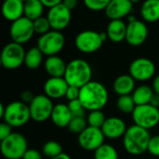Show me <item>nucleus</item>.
<instances>
[{"label": "nucleus", "mask_w": 159, "mask_h": 159, "mask_svg": "<svg viewBox=\"0 0 159 159\" xmlns=\"http://www.w3.org/2000/svg\"><path fill=\"white\" fill-rule=\"evenodd\" d=\"M109 100V93L106 87L98 81H90L80 88L79 101L84 108L90 112L102 110Z\"/></svg>", "instance_id": "f257e3e1"}, {"label": "nucleus", "mask_w": 159, "mask_h": 159, "mask_svg": "<svg viewBox=\"0 0 159 159\" xmlns=\"http://www.w3.org/2000/svg\"><path fill=\"white\" fill-rule=\"evenodd\" d=\"M151 135L149 130L137 125L128 128L123 136L125 151L131 156H141L147 152Z\"/></svg>", "instance_id": "f03ea898"}, {"label": "nucleus", "mask_w": 159, "mask_h": 159, "mask_svg": "<svg viewBox=\"0 0 159 159\" xmlns=\"http://www.w3.org/2000/svg\"><path fill=\"white\" fill-rule=\"evenodd\" d=\"M69 86L82 88L91 81L92 68L90 64L82 59H75L67 63L63 76Z\"/></svg>", "instance_id": "7ed1b4c3"}, {"label": "nucleus", "mask_w": 159, "mask_h": 159, "mask_svg": "<svg viewBox=\"0 0 159 159\" xmlns=\"http://www.w3.org/2000/svg\"><path fill=\"white\" fill-rule=\"evenodd\" d=\"M107 39V34L104 32L99 33L93 30H85L75 36V46L80 52L91 54L98 51Z\"/></svg>", "instance_id": "20e7f679"}, {"label": "nucleus", "mask_w": 159, "mask_h": 159, "mask_svg": "<svg viewBox=\"0 0 159 159\" xmlns=\"http://www.w3.org/2000/svg\"><path fill=\"white\" fill-rule=\"evenodd\" d=\"M27 150V140L19 132H12L0 143L1 155L6 159H22Z\"/></svg>", "instance_id": "39448f33"}, {"label": "nucleus", "mask_w": 159, "mask_h": 159, "mask_svg": "<svg viewBox=\"0 0 159 159\" xmlns=\"http://www.w3.org/2000/svg\"><path fill=\"white\" fill-rule=\"evenodd\" d=\"M31 118L29 104L21 101H15L6 105L5 115L2 120L12 128H20L25 126Z\"/></svg>", "instance_id": "423d86ee"}, {"label": "nucleus", "mask_w": 159, "mask_h": 159, "mask_svg": "<svg viewBox=\"0 0 159 159\" xmlns=\"http://www.w3.org/2000/svg\"><path fill=\"white\" fill-rule=\"evenodd\" d=\"M25 49L21 44L16 42L7 43L2 49L0 61L7 70H15L24 64Z\"/></svg>", "instance_id": "0eeeda50"}, {"label": "nucleus", "mask_w": 159, "mask_h": 159, "mask_svg": "<svg viewBox=\"0 0 159 159\" xmlns=\"http://www.w3.org/2000/svg\"><path fill=\"white\" fill-rule=\"evenodd\" d=\"M65 45V37L61 31L50 30L49 32L39 36L36 47L42 53L48 57L58 55Z\"/></svg>", "instance_id": "6e6552de"}, {"label": "nucleus", "mask_w": 159, "mask_h": 159, "mask_svg": "<svg viewBox=\"0 0 159 159\" xmlns=\"http://www.w3.org/2000/svg\"><path fill=\"white\" fill-rule=\"evenodd\" d=\"M131 116L135 125L148 130L159 124V108L150 103L137 105Z\"/></svg>", "instance_id": "1a4fd4ad"}, {"label": "nucleus", "mask_w": 159, "mask_h": 159, "mask_svg": "<svg viewBox=\"0 0 159 159\" xmlns=\"http://www.w3.org/2000/svg\"><path fill=\"white\" fill-rule=\"evenodd\" d=\"M32 120L41 123L50 118L54 104L52 100L46 94H39L34 96L32 102L29 104Z\"/></svg>", "instance_id": "9d476101"}, {"label": "nucleus", "mask_w": 159, "mask_h": 159, "mask_svg": "<svg viewBox=\"0 0 159 159\" xmlns=\"http://www.w3.org/2000/svg\"><path fill=\"white\" fill-rule=\"evenodd\" d=\"M34 34L33 20L25 16L12 21L9 28V35L11 40L21 45L30 41Z\"/></svg>", "instance_id": "9b49d317"}, {"label": "nucleus", "mask_w": 159, "mask_h": 159, "mask_svg": "<svg viewBox=\"0 0 159 159\" xmlns=\"http://www.w3.org/2000/svg\"><path fill=\"white\" fill-rule=\"evenodd\" d=\"M105 136L102 129L88 126L80 134H78V145L86 151H95L104 143Z\"/></svg>", "instance_id": "f8f14e48"}, {"label": "nucleus", "mask_w": 159, "mask_h": 159, "mask_svg": "<svg viewBox=\"0 0 159 159\" xmlns=\"http://www.w3.org/2000/svg\"><path fill=\"white\" fill-rule=\"evenodd\" d=\"M129 75L140 82L148 81L156 75V65L148 58L135 59L129 65Z\"/></svg>", "instance_id": "ddd939ff"}, {"label": "nucleus", "mask_w": 159, "mask_h": 159, "mask_svg": "<svg viewBox=\"0 0 159 159\" xmlns=\"http://www.w3.org/2000/svg\"><path fill=\"white\" fill-rule=\"evenodd\" d=\"M47 18L52 30L62 31L67 28L71 22L72 10H70L61 3L49 8Z\"/></svg>", "instance_id": "4468645a"}, {"label": "nucleus", "mask_w": 159, "mask_h": 159, "mask_svg": "<svg viewBox=\"0 0 159 159\" xmlns=\"http://www.w3.org/2000/svg\"><path fill=\"white\" fill-rule=\"evenodd\" d=\"M148 27L146 23L140 20L128 22L126 41L131 47L142 46L148 37Z\"/></svg>", "instance_id": "2eb2a0df"}, {"label": "nucleus", "mask_w": 159, "mask_h": 159, "mask_svg": "<svg viewBox=\"0 0 159 159\" xmlns=\"http://www.w3.org/2000/svg\"><path fill=\"white\" fill-rule=\"evenodd\" d=\"M101 129L105 138L109 140H117L119 138H123L128 129L125 121L117 116L107 117Z\"/></svg>", "instance_id": "dca6fc26"}, {"label": "nucleus", "mask_w": 159, "mask_h": 159, "mask_svg": "<svg viewBox=\"0 0 159 159\" xmlns=\"http://www.w3.org/2000/svg\"><path fill=\"white\" fill-rule=\"evenodd\" d=\"M133 3L130 0H111L105 8L106 16L111 20H123L130 15Z\"/></svg>", "instance_id": "f3484780"}, {"label": "nucleus", "mask_w": 159, "mask_h": 159, "mask_svg": "<svg viewBox=\"0 0 159 159\" xmlns=\"http://www.w3.org/2000/svg\"><path fill=\"white\" fill-rule=\"evenodd\" d=\"M69 85L64 77H49L44 84V94L51 100L65 97Z\"/></svg>", "instance_id": "a211bd4d"}, {"label": "nucleus", "mask_w": 159, "mask_h": 159, "mask_svg": "<svg viewBox=\"0 0 159 159\" xmlns=\"http://www.w3.org/2000/svg\"><path fill=\"white\" fill-rule=\"evenodd\" d=\"M72 118H73V115L69 109L68 104L58 103L54 105L50 119L56 127L61 129L67 128Z\"/></svg>", "instance_id": "6ab92c4d"}, {"label": "nucleus", "mask_w": 159, "mask_h": 159, "mask_svg": "<svg viewBox=\"0 0 159 159\" xmlns=\"http://www.w3.org/2000/svg\"><path fill=\"white\" fill-rule=\"evenodd\" d=\"M127 26L128 24L123 20H111L105 32L107 38L114 43H121L126 40Z\"/></svg>", "instance_id": "aec40b11"}, {"label": "nucleus", "mask_w": 159, "mask_h": 159, "mask_svg": "<svg viewBox=\"0 0 159 159\" xmlns=\"http://www.w3.org/2000/svg\"><path fill=\"white\" fill-rule=\"evenodd\" d=\"M44 66L49 77H63L67 64L60 56L53 55L47 57V59L45 60Z\"/></svg>", "instance_id": "412c9836"}, {"label": "nucleus", "mask_w": 159, "mask_h": 159, "mask_svg": "<svg viewBox=\"0 0 159 159\" xmlns=\"http://www.w3.org/2000/svg\"><path fill=\"white\" fill-rule=\"evenodd\" d=\"M24 3L21 0H5L2 5V15L9 20L14 21L23 16Z\"/></svg>", "instance_id": "4be33fe9"}, {"label": "nucleus", "mask_w": 159, "mask_h": 159, "mask_svg": "<svg viewBox=\"0 0 159 159\" xmlns=\"http://www.w3.org/2000/svg\"><path fill=\"white\" fill-rule=\"evenodd\" d=\"M136 88V80L130 75H121L116 78L113 84L114 91L118 96L131 95Z\"/></svg>", "instance_id": "5701e85b"}, {"label": "nucleus", "mask_w": 159, "mask_h": 159, "mask_svg": "<svg viewBox=\"0 0 159 159\" xmlns=\"http://www.w3.org/2000/svg\"><path fill=\"white\" fill-rule=\"evenodd\" d=\"M141 15L146 22L159 20V0H145L141 7Z\"/></svg>", "instance_id": "b1692460"}, {"label": "nucleus", "mask_w": 159, "mask_h": 159, "mask_svg": "<svg viewBox=\"0 0 159 159\" xmlns=\"http://www.w3.org/2000/svg\"><path fill=\"white\" fill-rule=\"evenodd\" d=\"M155 94L152 87L148 85H141L135 88L131 96L136 103V105H143L148 104L151 102L153 95Z\"/></svg>", "instance_id": "393cba45"}, {"label": "nucleus", "mask_w": 159, "mask_h": 159, "mask_svg": "<svg viewBox=\"0 0 159 159\" xmlns=\"http://www.w3.org/2000/svg\"><path fill=\"white\" fill-rule=\"evenodd\" d=\"M45 55L42 53V51L37 48L34 47L28 49L25 53L24 58V65L27 69L30 70H35L40 67V65L43 62V57Z\"/></svg>", "instance_id": "a878e982"}, {"label": "nucleus", "mask_w": 159, "mask_h": 159, "mask_svg": "<svg viewBox=\"0 0 159 159\" xmlns=\"http://www.w3.org/2000/svg\"><path fill=\"white\" fill-rule=\"evenodd\" d=\"M44 8L45 7L40 0H28L24 2L23 16L34 20L43 16Z\"/></svg>", "instance_id": "bb28decb"}, {"label": "nucleus", "mask_w": 159, "mask_h": 159, "mask_svg": "<svg viewBox=\"0 0 159 159\" xmlns=\"http://www.w3.org/2000/svg\"><path fill=\"white\" fill-rule=\"evenodd\" d=\"M94 159H118V153L113 145L103 143L94 151Z\"/></svg>", "instance_id": "cd10ccee"}, {"label": "nucleus", "mask_w": 159, "mask_h": 159, "mask_svg": "<svg viewBox=\"0 0 159 159\" xmlns=\"http://www.w3.org/2000/svg\"><path fill=\"white\" fill-rule=\"evenodd\" d=\"M136 106L131 95L119 96L116 100V107L123 114H132Z\"/></svg>", "instance_id": "c85d7f7f"}, {"label": "nucleus", "mask_w": 159, "mask_h": 159, "mask_svg": "<svg viewBox=\"0 0 159 159\" xmlns=\"http://www.w3.org/2000/svg\"><path fill=\"white\" fill-rule=\"evenodd\" d=\"M42 153L48 158H53L63 153L62 146L60 143L56 141H48L44 143L42 147Z\"/></svg>", "instance_id": "c756f323"}, {"label": "nucleus", "mask_w": 159, "mask_h": 159, "mask_svg": "<svg viewBox=\"0 0 159 159\" xmlns=\"http://www.w3.org/2000/svg\"><path fill=\"white\" fill-rule=\"evenodd\" d=\"M105 114L102 112V110H95L90 111L89 114L87 116V121L89 126L95 127V128H102L103 123L106 120Z\"/></svg>", "instance_id": "7c9ffc66"}, {"label": "nucleus", "mask_w": 159, "mask_h": 159, "mask_svg": "<svg viewBox=\"0 0 159 159\" xmlns=\"http://www.w3.org/2000/svg\"><path fill=\"white\" fill-rule=\"evenodd\" d=\"M89 126L87 118L81 117V116H75L72 118L68 125V129L71 133L74 134H80L87 127Z\"/></svg>", "instance_id": "2f4dec72"}, {"label": "nucleus", "mask_w": 159, "mask_h": 159, "mask_svg": "<svg viewBox=\"0 0 159 159\" xmlns=\"http://www.w3.org/2000/svg\"><path fill=\"white\" fill-rule=\"evenodd\" d=\"M34 22V33L39 34V35H42L48 32H49L51 29V26H50V23L48 20L47 17H40L34 20H33Z\"/></svg>", "instance_id": "473e14b6"}, {"label": "nucleus", "mask_w": 159, "mask_h": 159, "mask_svg": "<svg viewBox=\"0 0 159 159\" xmlns=\"http://www.w3.org/2000/svg\"><path fill=\"white\" fill-rule=\"evenodd\" d=\"M111 0H84L86 7L91 11H102L105 10Z\"/></svg>", "instance_id": "72a5a7b5"}, {"label": "nucleus", "mask_w": 159, "mask_h": 159, "mask_svg": "<svg viewBox=\"0 0 159 159\" xmlns=\"http://www.w3.org/2000/svg\"><path fill=\"white\" fill-rule=\"evenodd\" d=\"M68 106H69V109L73 115V117H75V116L85 117V114H86L87 110L84 108V106L82 105L79 99L75 100V101H70L68 102Z\"/></svg>", "instance_id": "f704fd0d"}, {"label": "nucleus", "mask_w": 159, "mask_h": 159, "mask_svg": "<svg viewBox=\"0 0 159 159\" xmlns=\"http://www.w3.org/2000/svg\"><path fill=\"white\" fill-rule=\"evenodd\" d=\"M147 152L153 157H159V135L151 136Z\"/></svg>", "instance_id": "c9c22d12"}, {"label": "nucleus", "mask_w": 159, "mask_h": 159, "mask_svg": "<svg viewBox=\"0 0 159 159\" xmlns=\"http://www.w3.org/2000/svg\"><path fill=\"white\" fill-rule=\"evenodd\" d=\"M79 95H80V88L75 86H69L65 94V98L70 102V101L78 100Z\"/></svg>", "instance_id": "e433bc0d"}, {"label": "nucleus", "mask_w": 159, "mask_h": 159, "mask_svg": "<svg viewBox=\"0 0 159 159\" xmlns=\"http://www.w3.org/2000/svg\"><path fill=\"white\" fill-rule=\"evenodd\" d=\"M12 133V127L6 122H2L0 124V141L5 140Z\"/></svg>", "instance_id": "4c0bfd02"}, {"label": "nucleus", "mask_w": 159, "mask_h": 159, "mask_svg": "<svg viewBox=\"0 0 159 159\" xmlns=\"http://www.w3.org/2000/svg\"><path fill=\"white\" fill-rule=\"evenodd\" d=\"M34 95L30 90H24L20 95V101L23 102L26 104H30L32 101L34 100Z\"/></svg>", "instance_id": "58836bf2"}, {"label": "nucleus", "mask_w": 159, "mask_h": 159, "mask_svg": "<svg viewBox=\"0 0 159 159\" xmlns=\"http://www.w3.org/2000/svg\"><path fill=\"white\" fill-rule=\"evenodd\" d=\"M22 159H42V155L35 149H28L25 152Z\"/></svg>", "instance_id": "ea45409f"}, {"label": "nucleus", "mask_w": 159, "mask_h": 159, "mask_svg": "<svg viewBox=\"0 0 159 159\" xmlns=\"http://www.w3.org/2000/svg\"><path fill=\"white\" fill-rule=\"evenodd\" d=\"M40 1L44 5V7H48V8H51L59 4L62 3V0H40Z\"/></svg>", "instance_id": "a19ab883"}, {"label": "nucleus", "mask_w": 159, "mask_h": 159, "mask_svg": "<svg viewBox=\"0 0 159 159\" xmlns=\"http://www.w3.org/2000/svg\"><path fill=\"white\" fill-rule=\"evenodd\" d=\"M62 4L70 10H73L77 7L78 0H62Z\"/></svg>", "instance_id": "79ce46f5"}, {"label": "nucleus", "mask_w": 159, "mask_h": 159, "mask_svg": "<svg viewBox=\"0 0 159 159\" xmlns=\"http://www.w3.org/2000/svg\"><path fill=\"white\" fill-rule=\"evenodd\" d=\"M152 88L154 89V92L156 94L159 95V75H157L154 80H153V85H152Z\"/></svg>", "instance_id": "37998d69"}, {"label": "nucleus", "mask_w": 159, "mask_h": 159, "mask_svg": "<svg viewBox=\"0 0 159 159\" xmlns=\"http://www.w3.org/2000/svg\"><path fill=\"white\" fill-rule=\"evenodd\" d=\"M150 104H152V105L159 108V95L156 94V93L153 95V97L151 99V102H150Z\"/></svg>", "instance_id": "c03bdc74"}, {"label": "nucleus", "mask_w": 159, "mask_h": 159, "mask_svg": "<svg viewBox=\"0 0 159 159\" xmlns=\"http://www.w3.org/2000/svg\"><path fill=\"white\" fill-rule=\"evenodd\" d=\"M51 159H72V158H71V157H70L69 155H67V154H65V153H62V154L59 155L58 157H53V158H51Z\"/></svg>", "instance_id": "a18cd8bd"}, {"label": "nucleus", "mask_w": 159, "mask_h": 159, "mask_svg": "<svg viewBox=\"0 0 159 159\" xmlns=\"http://www.w3.org/2000/svg\"><path fill=\"white\" fill-rule=\"evenodd\" d=\"M5 111H6V106L3 103H1L0 104V117H1V119L5 115Z\"/></svg>", "instance_id": "49530a36"}, {"label": "nucleus", "mask_w": 159, "mask_h": 159, "mask_svg": "<svg viewBox=\"0 0 159 159\" xmlns=\"http://www.w3.org/2000/svg\"><path fill=\"white\" fill-rule=\"evenodd\" d=\"M133 4H135V3H138V2H140L141 0H130Z\"/></svg>", "instance_id": "de8ad7c7"}, {"label": "nucleus", "mask_w": 159, "mask_h": 159, "mask_svg": "<svg viewBox=\"0 0 159 159\" xmlns=\"http://www.w3.org/2000/svg\"><path fill=\"white\" fill-rule=\"evenodd\" d=\"M21 1H22V2L24 3V2H26V1H28V0H21Z\"/></svg>", "instance_id": "09e8293b"}]
</instances>
